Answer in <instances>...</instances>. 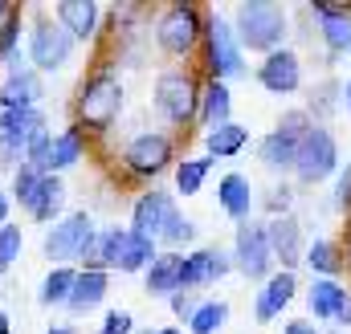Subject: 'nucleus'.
<instances>
[{
	"label": "nucleus",
	"mask_w": 351,
	"mask_h": 334,
	"mask_svg": "<svg viewBox=\"0 0 351 334\" xmlns=\"http://www.w3.org/2000/svg\"><path fill=\"white\" fill-rule=\"evenodd\" d=\"M135 334H156V331H135Z\"/></svg>",
	"instance_id": "obj_52"
},
{
	"label": "nucleus",
	"mask_w": 351,
	"mask_h": 334,
	"mask_svg": "<svg viewBox=\"0 0 351 334\" xmlns=\"http://www.w3.org/2000/svg\"><path fill=\"white\" fill-rule=\"evenodd\" d=\"M49 334H74L70 326H49Z\"/></svg>",
	"instance_id": "obj_48"
},
{
	"label": "nucleus",
	"mask_w": 351,
	"mask_h": 334,
	"mask_svg": "<svg viewBox=\"0 0 351 334\" xmlns=\"http://www.w3.org/2000/svg\"><path fill=\"white\" fill-rule=\"evenodd\" d=\"M217 204L225 208V216H233V220H245L250 216V208H254V188H250V179L245 175H225L221 183H217Z\"/></svg>",
	"instance_id": "obj_22"
},
{
	"label": "nucleus",
	"mask_w": 351,
	"mask_h": 334,
	"mask_svg": "<svg viewBox=\"0 0 351 334\" xmlns=\"http://www.w3.org/2000/svg\"><path fill=\"white\" fill-rule=\"evenodd\" d=\"M82 155H86V135H82L78 127H70V131L53 135V147H49V175L78 167V164H82Z\"/></svg>",
	"instance_id": "obj_24"
},
{
	"label": "nucleus",
	"mask_w": 351,
	"mask_h": 334,
	"mask_svg": "<svg viewBox=\"0 0 351 334\" xmlns=\"http://www.w3.org/2000/svg\"><path fill=\"white\" fill-rule=\"evenodd\" d=\"M94 241H98V229H94L90 212H70L66 220H58L45 233L41 253L49 261H62V265L66 261H82V269H86L90 261H94Z\"/></svg>",
	"instance_id": "obj_3"
},
{
	"label": "nucleus",
	"mask_w": 351,
	"mask_h": 334,
	"mask_svg": "<svg viewBox=\"0 0 351 334\" xmlns=\"http://www.w3.org/2000/svg\"><path fill=\"white\" fill-rule=\"evenodd\" d=\"M62 208H66V183L58 175H41V188H37V200H33L29 216L37 224H58Z\"/></svg>",
	"instance_id": "obj_23"
},
{
	"label": "nucleus",
	"mask_w": 351,
	"mask_h": 334,
	"mask_svg": "<svg viewBox=\"0 0 351 334\" xmlns=\"http://www.w3.org/2000/svg\"><path fill=\"white\" fill-rule=\"evenodd\" d=\"M225 318H229V306L225 302H200L196 314L188 318V326H192V334H217L225 326Z\"/></svg>",
	"instance_id": "obj_31"
},
{
	"label": "nucleus",
	"mask_w": 351,
	"mask_h": 334,
	"mask_svg": "<svg viewBox=\"0 0 351 334\" xmlns=\"http://www.w3.org/2000/svg\"><path fill=\"white\" fill-rule=\"evenodd\" d=\"M8 8H12V4H4V0H0V25H4V16H8Z\"/></svg>",
	"instance_id": "obj_49"
},
{
	"label": "nucleus",
	"mask_w": 351,
	"mask_h": 334,
	"mask_svg": "<svg viewBox=\"0 0 351 334\" xmlns=\"http://www.w3.org/2000/svg\"><path fill=\"white\" fill-rule=\"evenodd\" d=\"M172 208H176L172 196H164V192H147V196H139V200H135V208H131V233H135V237L156 241Z\"/></svg>",
	"instance_id": "obj_16"
},
{
	"label": "nucleus",
	"mask_w": 351,
	"mask_h": 334,
	"mask_svg": "<svg viewBox=\"0 0 351 334\" xmlns=\"http://www.w3.org/2000/svg\"><path fill=\"white\" fill-rule=\"evenodd\" d=\"M156 261V241H147V237H135L131 229H127V241H123V253H119V273H147V265Z\"/></svg>",
	"instance_id": "obj_28"
},
{
	"label": "nucleus",
	"mask_w": 351,
	"mask_h": 334,
	"mask_svg": "<svg viewBox=\"0 0 351 334\" xmlns=\"http://www.w3.org/2000/svg\"><path fill=\"white\" fill-rule=\"evenodd\" d=\"M294 290H298V281H294V273H269L262 285V294H258V302H254V314H258V322H269V318H278L286 306H290V298H294Z\"/></svg>",
	"instance_id": "obj_19"
},
{
	"label": "nucleus",
	"mask_w": 351,
	"mask_h": 334,
	"mask_svg": "<svg viewBox=\"0 0 351 334\" xmlns=\"http://www.w3.org/2000/svg\"><path fill=\"white\" fill-rule=\"evenodd\" d=\"M102 298H106V269H78V273H74V290H70L66 310L86 314V310H94Z\"/></svg>",
	"instance_id": "obj_21"
},
{
	"label": "nucleus",
	"mask_w": 351,
	"mask_h": 334,
	"mask_svg": "<svg viewBox=\"0 0 351 334\" xmlns=\"http://www.w3.org/2000/svg\"><path fill=\"white\" fill-rule=\"evenodd\" d=\"M258 82L269 94H294L302 86V66H298V57L290 49H278V53H269L258 66Z\"/></svg>",
	"instance_id": "obj_15"
},
{
	"label": "nucleus",
	"mask_w": 351,
	"mask_h": 334,
	"mask_svg": "<svg viewBox=\"0 0 351 334\" xmlns=\"http://www.w3.org/2000/svg\"><path fill=\"white\" fill-rule=\"evenodd\" d=\"M74 45H78V41H74L53 16L37 12L33 33H29V62H33L37 74H58V70L74 57Z\"/></svg>",
	"instance_id": "obj_4"
},
{
	"label": "nucleus",
	"mask_w": 351,
	"mask_h": 334,
	"mask_svg": "<svg viewBox=\"0 0 351 334\" xmlns=\"http://www.w3.org/2000/svg\"><path fill=\"white\" fill-rule=\"evenodd\" d=\"M49 147H53V135L41 131V135L25 147V167H33L37 175H49Z\"/></svg>",
	"instance_id": "obj_37"
},
{
	"label": "nucleus",
	"mask_w": 351,
	"mask_h": 334,
	"mask_svg": "<svg viewBox=\"0 0 351 334\" xmlns=\"http://www.w3.org/2000/svg\"><path fill=\"white\" fill-rule=\"evenodd\" d=\"M156 106L176 127L192 123L200 110V82L192 78V70H164L156 78Z\"/></svg>",
	"instance_id": "obj_5"
},
{
	"label": "nucleus",
	"mask_w": 351,
	"mask_h": 334,
	"mask_svg": "<svg viewBox=\"0 0 351 334\" xmlns=\"http://www.w3.org/2000/svg\"><path fill=\"white\" fill-rule=\"evenodd\" d=\"M37 188H41V175H37L33 167L21 164L16 171H12V192H8V196H12L25 212H29V208H33V200H37Z\"/></svg>",
	"instance_id": "obj_33"
},
{
	"label": "nucleus",
	"mask_w": 351,
	"mask_h": 334,
	"mask_svg": "<svg viewBox=\"0 0 351 334\" xmlns=\"http://www.w3.org/2000/svg\"><path fill=\"white\" fill-rule=\"evenodd\" d=\"M290 200H294V192H290V188H274V192H269V208H274V212H282V216H286Z\"/></svg>",
	"instance_id": "obj_42"
},
{
	"label": "nucleus",
	"mask_w": 351,
	"mask_h": 334,
	"mask_svg": "<svg viewBox=\"0 0 351 334\" xmlns=\"http://www.w3.org/2000/svg\"><path fill=\"white\" fill-rule=\"evenodd\" d=\"M200 37H204V16H200L196 4H172V8L160 16V25H156V41H160V49L172 53V57L192 53V49L200 45Z\"/></svg>",
	"instance_id": "obj_6"
},
{
	"label": "nucleus",
	"mask_w": 351,
	"mask_h": 334,
	"mask_svg": "<svg viewBox=\"0 0 351 334\" xmlns=\"http://www.w3.org/2000/svg\"><path fill=\"white\" fill-rule=\"evenodd\" d=\"M343 102H348V110H351V82L343 86Z\"/></svg>",
	"instance_id": "obj_50"
},
{
	"label": "nucleus",
	"mask_w": 351,
	"mask_h": 334,
	"mask_svg": "<svg viewBox=\"0 0 351 334\" xmlns=\"http://www.w3.org/2000/svg\"><path fill=\"white\" fill-rule=\"evenodd\" d=\"M343 302H348V290L335 285L331 277H319V281L311 285V294H306V306H311L315 318H339Z\"/></svg>",
	"instance_id": "obj_26"
},
{
	"label": "nucleus",
	"mask_w": 351,
	"mask_h": 334,
	"mask_svg": "<svg viewBox=\"0 0 351 334\" xmlns=\"http://www.w3.org/2000/svg\"><path fill=\"white\" fill-rule=\"evenodd\" d=\"M233 37L241 49H254V53H278L282 49V37H286V12L282 4L274 0H245L237 8V21H233Z\"/></svg>",
	"instance_id": "obj_2"
},
{
	"label": "nucleus",
	"mask_w": 351,
	"mask_h": 334,
	"mask_svg": "<svg viewBox=\"0 0 351 334\" xmlns=\"http://www.w3.org/2000/svg\"><path fill=\"white\" fill-rule=\"evenodd\" d=\"M172 139L168 135H160V131H143V135H135L131 143H127V151H123V164L131 175H139V179H147V175H160L164 167L172 164Z\"/></svg>",
	"instance_id": "obj_11"
},
{
	"label": "nucleus",
	"mask_w": 351,
	"mask_h": 334,
	"mask_svg": "<svg viewBox=\"0 0 351 334\" xmlns=\"http://www.w3.org/2000/svg\"><path fill=\"white\" fill-rule=\"evenodd\" d=\"M335 167H339V147H335L331 131H323V127H311V131L302 135V143H298V159H294L298 179H306V183H319V179H327Z\"/></svg>",
	"instance_id": "obj_10"
},
{
	"label": "nucleus",
	"mask_w": 351,
	"mask_h": 334,
	"mask_svg": "<svg viewBox=\"0 0 351 334\" xmlns=\"http://www.w3.org/2000/svg\"><path fill=\"white\" fill-rule=\"evenodd\" d=\"M204 41H208V70H213V82H225V78L245 74L241 45H237L233 25H229L225 16H204Z\"/></svg>",
	"instance_id": "obj_8"
},
{
	"label": "nucleus",
	"mask_w": 351,
	"mask_h": 334,
	"mask_svg": "<svg viewBox=\"0 0 351 334\" xmlns=\"http://www.w3.org/2000/svg\"><path fill=\"white\" fill-rule=\"evenodd\" d=\"M168 302H172V314H176V318H192V314H196V306H200V302H196L192 294H184V290H180V294H172Z\"/></svg>",
	"instance_id": "obj_40"
},
{
	"label": "nucleus",
	"mask_w": 351,
	"mask_h": 334,
	"mask_svg": "<svg viewBox=\"0 0 351 334\" xmlns=\"http://www.w3.org/2000/svg\"><path fill=\"white\" fill-rule=\"evenodd\" d=\"M16 37H21V8H8V16L0 25V62H8L16 53Z\"/></svg>",
	"instance_id": "obj_38"
},
{
	"label": "nucleus",
	"mask_w": 351,
	"mask_h": 334,
	"mask_svg": "<svg viewBox=\"0 0 351 334\" xmlns=\"http://www.w3.org/2000/svg\"><path fill=\"white\" fill-rule=\"evenodd\" d=\"M306 131H311V114H306V110H290V114H282L278 131L265 135L262 143H258L262 164L269 167V171H286V167H294V159H298V143H302Z\"/></svg>",
	"instance_id": "obj_7"
},
{
	"label": "nucleus",
	"mask_w": 351,
	"mask_h": 334,
	"mask_svg": "<svg viewBox=\"0 0 351 334\" xmlns=\"http://www.w3.org/2000/svg\"><path fill=\"white\" fill-rule=\"evenodd\" d=\"M319 21H323V41L331 49H351V16L343 8H327V4H315Z\"/></svg>",
	"instance_id": "obj_30"
},
{
	"label": "nucleus",
	"mask_w": 351,
	"mask_h": 334,
	"mask_svg": "<svg viewBox=\"0 0 351 334\" xmlns=\"http://www.w3.org/2000/svg\"><path fill=\"white\" fill-rule=\"evenodd\" d=\"M208 159H184V164L176 167V188H180V196H196L200 192V183H204V175H208Z\"/></svg>",
	"instance_id": "obj_34"
},
{
	"label": "nucleus",
	"mask_w": 351,
	"mask_h": 334,
	"mask_svg": "<svg viewBox=\"0 0 351 334\" xmlns=\"http://www.w3.org/2000/svg\"><path fill=\"white\" fill-rule=\"evenodd\" d=\"M286 334H315V326H306V322H290Z\"/></svg>",
	"instance_id": "obj_45"
},
{
	"label": "nucleus",
	"mask_w": 351,
	"mask_h": 334,
	"mask_svg": "<svg viewBox=\"0 0 351 334\" xmlns=\"http://www.w3.org/2000/svg\"><path fill=\"white\" fill-rule=\"evenodd\" d=\"M339 322H343V326H351V294H348V302H343V310H339Z\"/></svg>",
	"instance_id": "obj_46"
},
{
	"label": "nucleus",
	"mask_w": 351,
	"mask_h": 334,
	"mask_svg": "<svg viewBox=\"0 0 351 334\" xmlns=\"http://www.w3.org/2000/svg\"><path fill=\"white\" fill-rule=\"evenodd\" d=\"M74 265H53L49 273H45V281H41V306H66L70 302V290H74Z\"/></svg>",
	"instance_id": "obj_29"
},
{
	"label": "nucleus",
	"mask_w": 351,
	"mask_h": 334,
	"mask_svg": "<svg viewBox=\"0 0 351 334\" xmlns=\"http://www.w3.org/2000/svg\"><path fill=\"white\" fill-rule=\"evenodd\" d=\"M192 237H196V224H192L188 216H180V212H176V208H172L156 241H160V245H168V253H176V245H188Z\"/></svg>",
	"instance_id": "obj_32"
},
{
	"label": "nucleus",
	"mask_w": 351,
	"mask_h": 334,
	"mask_svg": "<svg viewBox=\"0 0 351 334\" xmlns=\"http://www.w3.org/2000/svg\"><path fill=\"white\" fill-rule=\"evenodd\" d=\"M8 208H12V196H8V192H0V229L8 224Z\"/></svg>",
	"instance_id": "obj_44"
},
{
	"label": "nucleus",
	"mask_w": 351,
	"mask_h": 334,
	"mask_svg": "<svg viewBox=\"0 0 351 334\" xmlns=\"http://www.w3.org/2000/svg\"><path fill=\"white\" fill-rule=\"evenodd\" d=\"M184 290V257L180 253H156L147 265V294H180Z\"/></svg>",
	"instance_id": "obj_20"
},
{
	"label": "nucleus",
	"mask_w": 351,
	"mask_h": 334,
	"mask_svg": "<svg viewBox=\"0 0 351 334\" xmlns=\"http://www.w3.org/2000/svg\"><path fill=\"white\" fill-rule=\"evenodd\" d=\"M265 241H269L274 261H282V269L294 273V265L302 257V229H298V220L294 216H274L265 224Z\"/></svg>",
	"instance_id": "obj_14"
},
{
	"label": "nucleus",
	"mask_w": 351,
	"mask_h": 334,
	"mask_svg": "<svg viewBox=\"0 0 351 334\" xmlns=\"http://www.w3.org/2000/svg\"><path fill=\"white\" fill-rule=\"evenodd\" d=\"M41 98H45V86L33 66L8 70V78L0 86V110H37Z\"/></svg>",
	"instance_id": "obj_13"
},
{
	"label": "nucleus",
	"mask_w": 351,
	"mask_h": 334,
	"mask_svg": "<svg viewBox=\"0 0 351 334\" xmlns=\"http://www.w3.org/2000/svg\"><path fill=\"white\" fill-rule=\"evenodd\" d=\"M306 265L315 269V273H323V277H331V273H339V249L331 245V241H315L311 249H306Z\"/></svg>",
	"instance_id": "obj_35"
},
{
	"label": "nucleus",
	"mask_w": 351,
	"mask_h": 334,
	"mask_svg": "<svg viewBox=\"0 0 351 334\" xmlns=\"http://www.w3.org/2000/svg\"><path fill=\"white\" fill-rule=\"evenodd\" d=\"M21 249H25V233L16 224H4L0 229V277L12 269V261L21 257Z\"/></svg>",
	"instance_id": "obj_36"
},
{
	"label": "nucleus",
	"mask_w": 351,
	"mask_h": 334,
	"mask_svg": "<svg viewBox=\"0 0 351 334\" xmlns=\"http://www.w3.org/2000/svg\"><path fill=\"white\" fill-rule=\"evenodd\" d=\"M331 94H339V86L335 82H327V86H319V102H311L319 114H327V110H335V102H331Z\"/></svg>",
	"instance_id": "obj_41"
},
{
	"label": "nucleus",
	"mask_w": 351,
	"mask_h": 334,
	"mask_svg": "<svg viewBox=\"0 0 351 334\" xmlns=\"http://www.w3.org/2000/svg\"><path fill=\"white\" fill-rule=\"evenodd\" d=\"M98 334H135V318H131L127 310H110V314L102 318V331Z\"/></svg>",
	"instance_id": "obj_39"
},
{
	"label": "nucleus",
	"mask_w": 351,
	"mask_h": 334,
	"mask_svg": "<svg viewBox=\"0 0 351 334\" xmlns=\"http://www.w3.org/2000/svg\"><path fill=\"white\" fill-rule=\"evenodd\" d=\"M229 110H233V94H229V86L225 82H208L200 90V123L213 131V127H221V123H229Z\"/></svg>",
	"instance_id": "obj_25"
},
{
	"label": "nucleus",
	"mask_w": 351,
	"mask_h": 334,
	"mask_svg": "<svg viewBox=\"0 0 351 334\" xmlns=\"http://www.w3.org/2000/svg\"><path fill=\"white\" fill-rule=\"evenodd\" d=\"M45 131V114L41 106L37 110H0V155H4V167L25 164V147Z\"/></svg>",
	"instance_id": "obj_9"
},
{
	"label": "nucleus",
	"mask_w": 351,
	"mask_h": 334,
	"mask_svg": "<svg viewBox=\"0 0 351 334\" xmlns=\"http://www.w3.org/2000/svg\"><path fill=\"white\" fill-rule=\"evenodd\" d=\"M245 143H250V131L237 127V123H221V127H213V131L204 135V147H208V155H217V159L237 155Z\"/></svg>",
	"instance_id": "obj_27"
},
{
	"label": "nucleus",
	"mask_w": 351,
	"mask_h": 334,
	"mask_svg": "<svg viewBox=\"0 0 351 334\" xmlns=\"http://www.w3.org/2000/svg\"><path fill=\"white\" fill-rule=\"evenodd\" d=\"M233 261H237V269H241L250 281L269 277V269H274V253H269V241H265V224H250V220H241V229H237V245H233Z\"/></svg>",
	"instance_id": "obj_12"
},
{
	"label": "nucleus",
	"mask_w": 351,
	"mask_h": 334,
	"mask_svg": "<svg viewBox=\"0 0 351 334\" xmlns=\"http://www.w3.org/2000/svg\"><path fill=\"white\" fill-rule=\"evenodd\" d=\"M53 21L74 37V41H90L98 33V4L94 0H58L53 4Z\"/></svg>",
	"instance_id": "obj_17"
},
{
	"label": "nucleus",
	"mask_w": 351,
	"mask_h": 334,
	"mask_svg": "<svg viewBox=\"0 0 351 334\" xmlns=\"http://www.w3.org/2000/svg\"><path fill=\"white\" fill-rule=\"evenodd\" d=\"M0 334H12V322H8V314H4V306H0Z\"/></svg>",
	"instance_id": "obj_47"
},
{
	"label": "nucleus",
	"mask_w": 351,
	"mask_h": 334,
	"mask_svg": "<svg viewBox=\"0 0 351 334\" xmlns=\"http://www.w3.org/2000/svg\"><path fill=\"white\" fill-rule=\"evenodd\" d=\"M156 334H180V331H176V326H164V331H156Z\"/></svg>",
	"instance_id": "obj_51"
},
{
	"label": "nucleus",
	"mask_w": 351,
	"mask_h": 334,
	"mask_svg": "<svg viewBox=\"0 0 351 334\" xmlns=\"http://www.w3.org/2000/svg\"><path fill=\"white\" fill-rule=\"evenodd\" d=\"M74 110H78V131L82 127L94 131V135L110 131L114 118L123 114V82H119V74L114 70H94L86 82L78 86Z\"/></svg>",
	"instance_id": "obj_1"
},
{
	"label": "nucleus",
	"mask_w": 351,
	"mask_h": 334,
	"mask_svg": "<svg viewBox=\"0 0 351 334\" xmlns=\"http://www.w3.org/2000/svg\"><path fill=\"white\" fill-rule=\"evenodd\" d=\"M339 208H351V164L343 171V179H339Z\"/></svg>",
	"instance_id": "obj_43"
},
{
	"label": "nucleus",
	"mask_w": 351,
	"mask_h": 334,
	"mask_svg": "<svg viewBox=\"0 0 351 334\" xmlns=\"http://www.w3.org/2000/svg\"><path fill=\"white\" fill-rule=\"evenodd\" d=\"M233 257H225L221 249H196L192 257H184V290H196V285H213L221 281L233 265Z\"/></svg>",
	"instance_id": "obj_18"
}]
</instances>
